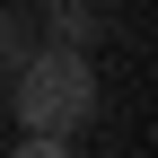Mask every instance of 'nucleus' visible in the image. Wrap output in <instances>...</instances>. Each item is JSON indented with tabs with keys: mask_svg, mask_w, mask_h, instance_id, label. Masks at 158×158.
Wrapping results in <instances>:
<instances>
[{
	"mask_svg": "<svg viewBox=\"0 0 158 158\" xmlns=\"http://www.w3.org/2000/svg\"><path fill=\"white\" fill-rule=\"evenodd\" d=\"M9 106L27 132H53V141H79V132L97 123V62L70 44H35L27 62L9 79Z\"/></svg>",
	"mask_w": 158,
	"mask_h": 158,
	"instance_id": "nucleus-1",
	"label": "nucleus"
},
{
	"mask_svg": "<svg viewBox=\"0 0 158 158\" xmlns=\"http://www.w3.org/2000/svg\"><path fill=\"white\" fill-rule=\"evenodd\" d=\"M35 35H44V44H70V53H97L106 44V9H97V0H44Z\"/></svg>",
	"mask_w": 158,
	"mask_h": 158,
	"instance_id": "nucleus-2",
	"label": "nucleus"
},
{
	"mask_svg": "<svg viewBox=\"0 0 158 158\" xmlns=\"http://www.w3.org/2000/svg\"><path fill=\"white\" fill-rule=\"evenodd\" d=\"M35 44H44L35 18H27V9H0V79H18V62H27Z\"/></svg>",
	"mask_w": 158,
	"mask_h": 158,
	"instance_id": "nucleus-3",
	"label": "nucleus"
},
{
	"mask_svg": "<svg viewBox=\"0 0 158 158\" xmlns=\"http://www.w3.org/2000/svg\"><path fill=\"white\" fill-rule=\"evenodd\" d=\"M9 158H79V141H53V132H27Z\"/></svg>",
	"mask_w": 158,
	"mask_h": 158,
	"instance_id": "nucleus-4",
	"label": "nucleus"
}]
</instances>
